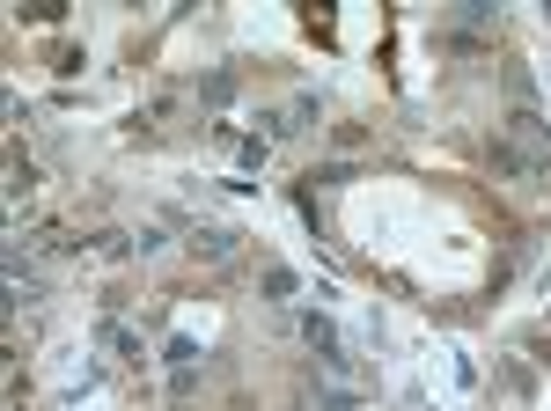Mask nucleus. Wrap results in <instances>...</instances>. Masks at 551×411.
Masks as SVG:
<instances>
[{"mask_svg":"<svg viewBox=\"0 0 551 411\" xmlns=\"http://www.w3.org/2000/svg\"><path fill=\"white\" fill-rule=\"evenodd\" d=\"M191 250H199V257H229V250H236V235H220V228H199V235H191Z\"/></svg>","mask_w":551,"mask_h":411,"instance_id":"1","label":"nucleus"}]
</instances>
